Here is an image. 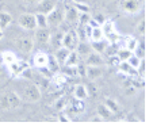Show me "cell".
<instances>
[{"label": "cell", "instance_id": "cell-1", "mask_svg": "<svg viewBox=\"0 0 153 130\" xmlns=\"http://www.w3.org/2000/svg\"><path fill=\"white\" fill-rule=\"evenodd\" d=\"M64 14H65V10L56 6L49 14H46L48 26L52 27V29H54V27H60L64 22Z\"/></svg>", "mask_w": 153, "mask_h": 130}, {"label": "cell", "instance_id": "cell-2", "mask_svg": "<svg viewBox=\"0 0 153 130\" xmlns=\"http://www.w3.org/2000/svg\"><path fill=\"white\" fill-rule=\"evenodd\" d=\"M41 90L37 84H27L23 88V99L30 103H37L41 100Z\"/></svg>", "mask_w": 153, "mask_h": 130}, {"label": "cell", "instance_id": "cell-3", "mask_svg": "<svg viewBox=\"0 0 153 130\" xmlns=\"http://www.w3.org/2000/svg\"><path fill=\"white\" fill-rule=\"evenodd\" d=\"M79 42H80V39H79V37H77L76 30L71 29V30H68L67 33H64L62 41H61V46L67 48V49H69V50H76Z\"/></svg>", "mask_w": 153, "mask_h": 130}, {"label": "cell", "instance_id": "cell-4", "mask_svg": "<svg viewBox=\"0 0 153 130\" xmlns=\"http://www.w3.org/2000/svg\"><path fill=\"white\" fill-rule=\"evenodd\" d=\"M118 6L122 12L129 15H134L141 8V1L140 0H119Z\"/></svg>", "mask_w": 153, "mask_h": 130}, {"label": "cell", "instance_id": "cell-5", "mask_svg": "<svg viewBox=\"0 0 153 130\" xmlns=\"http://www.w3.org/2000/svg\"><path fill=\"white\" fill-rule=\"evenodd\" d=\"M18 23L25 30H35L37 23H35V15L34 14H22L18 19Z\"/></svg>", "mask_w": 153, "mask_h": 130}, {"label": "cell", "instance_id": "cell-6", "mask_svg": "<svg viewBox=\"0 0 153 130\" xmlns=\"http://www.w3.org/2000/svg\"><path fill=\"white\" fill-rule=\"evenodd\" d=\"M15 46H16L18 50H20V52L30 53L34 49V39L30 37H22L15 41Z\"/></svg>", "mask_w": 153, "mask_h": 130}, {"label": "cell", "instance_id": "cell-7", "mask_svg": "<svg viewBox=\"0 0 153 130\" xmlns=\"http://www.w3.org/2000/svg\"><path fill=\"white\" fill-rule=\"evenodd\" d=\"M27 68H30L29 64H27L26 61H20V60L14 61L12 64L8 65L10 73H11V76H14V77H19V76H22V73H23L25 69H27Z\"/></svg>", "mask_w": 153, "mask_h": 130}, {"label": "cell", "instance_id": "cell-8", "mask_svg": "<svg viewBox=\"0 0 153 130\" xmlns=\"http://www.w3.org/2000/svg\"><path fill=\"white\" fill-rule=\"evenodd\" d=\"M50 34L52 31L49 30V27H45V29H39L37 27V31H35V42L41 46H45L49 43V39H50Z\"/></svg>", "mask_w": 153, "mask_h": 130}, {"label": "cell", "instance_id": "cell-9", "mask_svg": "<svg viewBox=\"0 0 153 130\" xmlns=\"http://www.w3.org/2000/svg\"><path fill=\"white\" fill-rule=\"evenodd\" d=\"M106 64V60L102 57V54L96 52H91L87 54V60H85V65H92V67H103Z\"/></svg>", "mask_w": 153, "mask_h": 130}, {"label": "cell", "instance_id": "cell-10", "mask_svg": "<svg viewBox=\"0 0 153 130\" xmlns=\"http://www.w3.org/2000/svg\"><path fill=\"white\" fill-rule=\"evenodd\" d=\"M118 67V71L121 73H123V75L129 76V77H134V76H138V73H137V69H134L131 65H130L127 61H119V64L117 65Z\"/></svg>", "mask_w": 153, "mask_h": 130}, {"label": "cell", "instance_id": "cell-11", "mask_svg": "<svg viewBox=\"0 0 153 130\" xmlns=\"http://www.w3.org/2000/svg\"><path fill=\"white\" fill-rule=\"evenodd\" d=\"M6 96H7V100H8V104H10V110H15V108H18V107L20 106V103H22L20 96L18 95L15 91H7Z\"/></svg>", "mask_w": 153, "mask_h": 130}, {"label": "cell", "instance_id": "cell-12", "mask_svg": "<svg viewBox=\"0 0 153 130\" xmlns=\"http://www.w3.org/2000/svg\"><path fill=\"white\" fill-rule=\"evenodd\" d=\"M57 6L54 0H38V12L49 14L54 7Z\"/></svg>", "mask_w": 153, "mask_h": 130}, {"label": "cell", "instance_id": "cell-13", "mask_svg": "<svg viewBox=\"0 0 153 130\" xmlns=\"http://www.w3.org/2000/svg\"><path fill=\"white\" fill-rule=\"evenodd\" d=\"M85 76L90 80H96V79L103 76V69L102 67H92V65H87V71H85Z\"/></svg>", "mask_w": 153, "mask_h": 130}, {"label": "cell", "instance_id": "cell-14", "mask_svg": "<svg viewBox=\"0 0 153 130\" xmlns=\"http://www.w3.org/2000/svg\"><path fill=\"white\" fill-rule=\"evenodd\" d=\"M79 62H80V54L76 50H71L65 61H64L62 67H76Z\"/></svg>", "mask_w": 153, "mask_h": 130}, {"label": "cell", "instance_id": "cell-15", "mask_svg": "<svg viewBox=\"0 0 153 130\" xmlns=\"http://www.w3.org/2000/svg\"><path fill=\"white\" fill-rule=\"evenodd\" d=\"M107 46H108V41H107L106 38H102V39H99V41H92L91 49H92L94 52L99 53V54H104Z\"/></svg>", "mask_w": 153, "mask_h": 130}, {"label": "cell", "instance_id": "cell-16", "mask_svg": "<svg viewBox=\"0 0 153 130\" xmlns=\"http://www.w3.org/2000/svg\"><path fill=\"white\" fill-rule=\"evenodd\" d=\"M48 60H49V56L43 52H38L34 54L33 57V64H34L37 68L39 67H46L48 65Z\"/></svg>", "mask_w": 153, "mask_h": 130}, {"label": "cell", "instance_id": "cell-17", "mask_svg": "<svg viewBox=\"0 0 153 130\" xmlns=\"http://www.w3.org/2000/svg\"><path fill=\"white\" fill-rule=\"evenodd\" d=\"M73 96L77 100H85L88 98V88L85 85H83V84H79V85L75 87V90H73Z\"/></svg>", "mask_w": 153, "mask_h": 130}, {"label": "cell", "instance_id": "cell-18", "mask_svg": "<svg viewBox=\"0 0 153 130\" xmlns=\"http://www.w3.org/2000/svg\"><path fill=\"white\" fill-rule=\"evenodd\" d=\"M77 16H79V11L72 6V7H68V8L65 10L64 20L68 22V23H75V22H77Z\"/></svg>", "mask_w": 153, "mask_h": 130}, {"label": "cell", "instance_id": "cell-19", "mask_svg": "<svg viewBox=\"0 0 153 130\" xmlns=\"http://www.w3.org/2000/svg\"><path fill=\"white\" fill-rule=\"evenodd\" d=\"M69 52H71L69 49H67V48H64V46L57 48V50H56V53H54V58L57 60V62L60 64V65L64 64V61H65L67 56L69 54Z\"/></svg>", "mask_w": 153, "mask_h": 130}, {"label": "cell", "instance_id": "cell-20", "mask_svg": "<svg viewBox=\"0 0 153 130\" xmlns=\"http://www.w3.org/2000/svg\"><path fill=\"white\" fill-rule=\"evenodd\" d=\"M96 113H98V115L102 119H111L114 117V113H111L110 110H108V108H107L106 107V104H99L98 106V108H96Z\"/></svg>", "mask_w": 153, "mask_h": 130}, {"label": "cell", "instance_id": "cell-21", "mask_svg": "<svg viewBox=\"0 0 153 130\" xmlns=\"http://www.w3.org/2000/svg\"><path fill=\"white\" fill-rule=\"evenodd\" d=\"M137 45H138V39H136L134 37H126L125 38V42L122 43V46L121 48H126L127 50H130L131 53H134V50H136Z\"/></svg>", "mask_w": 153, "mask_h": 130}, {"label": "cell", "instance_id": "cell-22", "mask_svg": "<svg viewBox=\"0 0 153 130\" xmlns=\"http://www.w3.org/2000/svg\"><path fill=\"white\" fill-rule=\"evenodd\" d=\"M12 22V16L10 12H6V11H0V27L1 29H7V27L11 25Z\"/></svg>", "mask_w": 153, "mask_h": 130}, {"label": "cell", "instance_id": "cell-23", "mask_svg": "<svg viewBox=\"0 0 153 130\" xmlns=\"http://www.w3.org/2000/svg\"><path fill=\"white\" fill-rule=\"evenodd\" d=\"M35 15V23H37V27L39 29H45L48 26V19H46V14H42V12H37Z\"/></svg>", "mask_w": 153, "mask_h": 130}, {"label": "cell", "instance_id": "cell-24", "mask_svg": "<svg viewBox=\"0 0 153 130\" xmlns=\"http://www.w3.org/2000/svg\"><path fill=\"white\" fill-rule=\"evenodd\" d=\"M1 61H3L4 64H7V65H10V64H12L14 61H16V56H15L14 52H10V50H6V52L1 53Z\"/></svg>", "mask_w": 153, "mask_h": 130}, {"label": "cell", "instance_id": "cell-25", "mask_svg": "<svg viewBox=\"0 0 153 130\" xmlns=\"http://www.w3.org/2000/svg\"><path fill=\"white\" fill-rule=\"evenodd\" d=\"M62 35L64 33H56V34H50V39L49 42L52 43V46L54 48H60L61 46V41H62Z\"/></svg>", "mask_w": 153, "mask_h": 130}, {"label": "cell", "instance_id": "cell-26", "mask_svg": "<svg viewBox=\"0 0 153 130\" xmlns=\"http://www.w3.org/2000/svg\"><path fill=\"white\" fill-rule=\"evenodd\" d=\"M104 104H106V107L108 108V110L111 111V113H114V114H117V113H119V110H121V107H119V104L117 103L114 99H106V102H104Z\"/></svg>", "mask_w": 153, "mask_h": 130}, {"label": "cell", "instance_id": "cell-27", "mask_svg": "<svg viewBox=\"0 0 153 130\" xmlns=\"http://www.w3.org/2000/svg\"><path fill=\"white\" fill-rule=\"evenodd\" d=\"M115 54H117V57L119 58V61H127L129 57L133 54V53L130 52V50H127L126 48H119V49L117 50Z\"/></svg>", "mask_w": 153, "mask_h": 130}, {"label": "cell", "instance_id": "cell-28", "mask_svg": "<svg viewBox=\"0 0 153 130\" xmlns=\"http://www.w3.org/2000/svg\"><path fill=\"white\" fill-rule=\"evenodd\" d=\"M52 81L56 85H62V84L67 81V76L61 72H56V73H53V76H52Z\"/></svg>", "mask_w": 153, "mask_h": 130}, {"label": "cell", "instance_id": "cell-29", "mask_svg": "<svg viewBox=\"0 0 153 130\" xmlns=\"http://www.w3.org/2000/svg\"><path fill=\"white\" fill-rule=\"evenodd\" d=\"M76 52L79 53V54H88V53L92 52V49H91V45H88V43H84V42H79L77 48H76Z\"/></svg>", "mask_w": 153, "mask_h": 130}, {"label": "cell", "instance_id": "cell-30", "mask_svg": "<svg viewBox=\"0 0 153 130\" xmlns=\"http://www.w3.org/2000/svg\"><path fill=\"white\" fill-rule=\"evenodd\" d=\"M102 27V31H103V34H108V33H111L113 30H115V25H114L113 20H104L103 23L100 25Z\"/></svg>", "mask_w": 153, "mask_h": 130}, {"label": "cell", "instance_id": "cell-31", "mask_svg": "<svg viewBox=\"0 0 153 130\" xmlns=\"http://www.w3.org/2000/svg\"><path fill=\"white\" fill-rule=\"evenodd\" d=\"M46 67L49 68L53 73H56V72H58V71H60L61 65L57 62V60L54 58V56H53V57H50V56H49V60H48V65H46Z\"/></svg>", "mask_w": 153, "mask_h": 130}, {"label": "cell", "instance_id": "cell-32", "mask_svg": "<svg viewBox=\"0 0 153 130\" xmlns=\"http://www.w3.org/2000/svg\"><path fill=\"white\" fill-rule=\"evenodd\" d=\"M102 38H104V34H103V31H102V27L100 26L92 27V31H91V38H90V39L99 41V39H102Z\"/></svg>", "mask_w": 153, "mask_h": 130}, {"label": "cell", "instance_id": "cell-33", "mask_svg": "<svg viewBox=\"0 0 153 130\" xmlns=\"http://www.w3.org/2000/svg\"><path fill=\"white\" fill-rule=\"evenodd\" d=\"M68 99L67 98H60L57 99V102L54 103V108L58 111H62V110H67V106H68Z\"/></svg>", "mask_w": 153, "mask_h": 130}, {"label": "cell", "instance_id": "cell-34", "mask_svg": "<svg viewBox=\"0 0 153 130\" xmlns=\"http://www.w3.org/2000/svg\"><path fill=\"white\" fill-rule=\"evenodd\" d=\"M91 19V14L90 12H79V16H77V23L79 25H88Z\"/></svg>", "mask_w": 153, "mask_h": 130}, {"label": "cell", "instance_id": "cell-35", "mask_svg": "<svg viewBox=\"0 0 153 130\" xmlns=\"http://www.w3.org/2000/svg\"><path fill=\"white\" fill-rule=\"evenodd\" d=\"M38 71H39V73H41V77L52 79L53 72H52V71H50L48 67H39V68H38Z\"/></svg>", "mask_w": 153, "mask_h": 130}, {"label": "cell", "instance_id": "cell-36", "mask_svg": "<svg viewBox=\"0 0 153 130\" xmlns=\"http://www.w3.org/2000/svg\"><path fill=\"white\" fill-rule=\"evenodd\" d=\"M73 7L77 10L79 12H90L91 8L87 3H73Z\"/></svg>", "mask_w": 153, "mask_h": 130}, {"label": "cell", "instance_id": "cell-37", "mask_svg": "<svg viewBox=\"0 0 153 130\" xmlns=\"http://www.w3.org/2000/svg\"><path fill=\"white\" fill-rule=\"evenodd\" d=\"M141 60L142 58H140V57H137L136 54H131L129 57V60H127V62L130 64V65H131V67L134 68V69H137V67H138L140 65V62H141Z\"/></svg>", "mask_w": 153, "mask_h": 130}, {"label": "cell", "instance_id": "cell-38", "mask_svg": "<svg viewBox=\"0 0 153 130\" xmlns=\"http://www.w3.org/2000/svg\"><path fill=\"white\" fill-rule=\"evenodd\" d=\"M136 56L137 57H140V58H144L145 57V46L142 45V43H138L137 45V48H136Z\"/></svg>", "mask_w": 153, "mask_h": 130}, {"label": "cell", "instance_id": "cell-39", "mask_svg": "<svg viewBox=\"0 0 153 130\" xmlns=\"http://www.w3.org/2000/svg\"><path fill=\"white\" fill-rule=\"evenodd\" d=\"M137 94V88L134 85H131V84H129V85L125 87V95L127 96H133Z\"/></svg>", "mask_w": 153, "mask_h": 130}, {"label": "cell", "instance_id": "cell-40", "mask_svg": "<svg viewBox=\"0 0 153 130\" xmlns=\"http://www.w3.org/2000/svg\"><path fill=\"white\" fill-rule=\"evenodd\" d=\"M137 73H138V76L144 77V75H145V60L144 58H142L141 62H140V65L137 67Z\"/></svg>", "mask_w": 153, "mask_h": 130}, {"label": "cell", "instance_id": "cell-41", "mask_svg": "<svg viewBox=\"0 0 153 130\" xmlns=\"http://www.w3.org/2000/svg\"><path fill=\"white\" fill-rule=\"evenodd\" d=\"M137 31H138L140 34H142V35L145 34V20L144 19H142L141 22L137 25Z\"/></svg>", "mask_w": 153, "mask_h": 130}, {"label": "cell", "instance_id": "cell-42", "mask_svg": "<svg viewBox=\"0 0 153 130\" xmlns=\"http://www.w3.org/2000/svg\"><path fill=\"white\" fill-rule=\"evenodd\" d=\"M108 62H110L111 65H114V67H117V65L119 64V58L117 57V54L110 56V57H108Z\"/></svg>", "mask_w": 153, "mask_h": 130}, {"label": "cell", "instance_id": "cell-43", "mask_svg": "<svg viewBox=\"0 0 153 130\" xmlns=\"http://www.w3.org/2000/svg\"><path fill=\"white\" fill-rule=\"evenodd\" d=\"M58 119H60L61 122H71V118L67 115V114H61V115L58 117Z\"/></svg>", "mask_w": 153, "mask_h": 130}, {"label": "cell", "instance_id": "cell-44", "mask_svg": "<svg viewBox=\"0 0 153 130\" xmlns=\"http://www.w3.org/2000/svg\"><path fill=\"white\" fill-rule=\"evenodd\" d=\"M23 1L27 4H33V3H35V1H38V0H23Z\"/></svg>", "mask_w": 153, "mask_h": 130}, {"label": "cell", "instance_id": "cell-45", "mask_svg": "<svg viewBox=\"0 0 153 130\" xmlns=\"http://www.w3.org/2000/svg\"><path fill=\"white\" fill-rule=\"evenodd\" d=\"M73 3H85V0H72Z\"/></svg>", "mask_w": 153, "mask_h": 130}, {"label": "cell", "instance_id": "cell-46", "mask_svg": "<svg viewBox=\"0 0 153 130\" xmlns=\"http://www.w3.org/2000/svg\"><path fill=\"white\" fill-rule=\"evenodd\" d=\"M1 38H3V29L0 27V39H1Z\"/></svg>", "mask_w": 153, "mask_h": 130}, {"label": "cell", "instance_id": "cell-47", "mask_svg": "<svg viewBox=\"0 0 153 130\" xmlns=\"http://www.w3.org/2000/svg\"><path fill=\"white\" fill-rule=\"evenodd\" d=\"M1 62H3V61H1V56H0V64H1Z\"/></svg>", "mask_w": 153, "mask_h": 130}]
</instances>
